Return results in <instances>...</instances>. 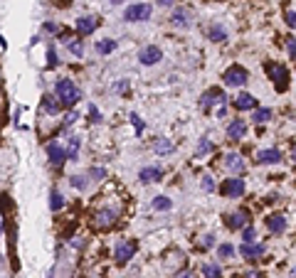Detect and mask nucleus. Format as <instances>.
Returning <instances> with one entry per match:
<instances>
[{
	"label": "nucleus",
	"instance_id": "nucleus-1",
	"mask_svg": "<svg viewBox=\"0 0 296 278\" xmlns=\"http://www.w3.org/2000/svg\"><path fill=\"white\" fill-rule=\"evenodd\" d=\"M55 94H57L59 104H64V106H74L82 99V91H79V86L72 79H59L57 86H55Z\"/></svg>",
	"mask_w": 296,
	"mask_h": 278
},
{
	"label": "nucleus",
	"instance_id": "nucleus-2",
	"mask_svg": "<svg viewBox=\"0 0 296 278\" xmlns=\"http://www.w3.org/2000/svg\"><path fill=\"white\" fill-rule=\"evenodd\" d=\"M151 13H153V8L148 3H136V5H128L123 10V20L126 23H146L151 18Z\"/></svg>",
	"mask_w": 296,
	"mask_h": 278
},
{
	"label": "nucleus",
	"instance_id": "nucleus-3",
	"mask_svg": "<svg viewBox=\"0 0 296 278\" xmlns=\"http://www.w3.org/2000/svg\"><path fill=\"white\" fill-rule=\"evenodd\" d=\"M222 79H225V84H227V86L237 89V86H244V84H247L249 72H247L244 67H239V64H232V67H227V69H225Z\"/></svg>",
	"mask_w": 296,
	"mask_h": 278
},
{
	"label": "nucleus",
	"instance_id": "nucleus-4",
	"mask_svg": "<svg viewBox=\"0 0 296 278\" xmlns=\"http://www.w3.org/2000/svg\"><path fill=\"white\" fill-rule=\"evenodd\" d=\"M264 69H266V74L271 77V82H274L276 91H284V89L289 86L291 74H289V69H286V67H281V64H264Z\"/></svg>",
	"mask_w": 296,
	"mask_h": 278
},
{
	"label": "nucleus",
	"instance_id": "nucleus-5",
	"mask_svg": "<svg viewBox=\"0 0 296 278\" xmlns=\"http://www.w3.org/2000/svg\"><path fill=\"white\" fill-rule=\"evenodd\" d=\"M244 180L242 177H227L225 182H222V187H220V192L225 195V197H230V199H237V197H242L244 195Z\"/></svg>",
	"mask_w": 296,
	"mask_h": 278
},
{
	"label": "nucleus",
	"instance_id": "nucleus-6",
	"mask_svg": "<svg viewBox=\"0 0 296 278\" xmlns=\"http://www.w3.org/2000/svg\"><path fill=\"white\" fill-rule=\"evenodd\" d=\"M163 59V52H161V47H156V45H148V47H143L141 52H138V62L143 64V67H153V64H158Z\"/></svg>",
	"mask_w": 296,
	"mask_h": 278
},
{
	"label": "nucleus",
	"instance_id": "nucleus-7",
	"mask_svg": "<svg viewBox=\"0 0 296 278\" xmlns=\"http://www.w3.org/2000/svg\"><path fill=\"white\" fill-rule=\"evenodd\" d=\"M225 101H227V96H225L222 89H207V91L200 96V109H203V111H210L215 104H225Z\"/></svg>",
	"mask_w": 296,
	"mask_h": 278
},
{
	"label": "nucleus",
	"instance_id": "nucleus-8",
	"mask_svg": "<svg viewBox=\"0 0 296 278\" xmlns=\"http://www.w3.org/2000/svg\"><path fill=\"white\" fill-rule=\"evenodd\" d=\"M136 253V241H118L116 249H114V256H116V263H128Z\"/></svg>",
	"mask_w": 296,
	"mask_h": 278
},
{
	"label": "nucleus",
	"instance_id": "nucleus-9",
	"mask_svg": "<svg viewBox=\"0 0 296 278\" xmlns=\"http://www.w3.org/2000/svg\"><path fill=\"white\" fill-rule=\"evenodd\" d=\"M171 25L178 28V30H188V28L193 25V13H190L188 8H178V10H173V15H171Z\"/></svg>",
	"mask_w": 296,
	"mask_h": 278
},
{
	"label": "nucleus",
	"instance_id": "nucleus-10",
	"mask_svg": "<svg viewBox=\"0 0 296 278\" xmlns=\"http://www.w3.org/2000/svg\"><path fill=\"white\" fill-rule=\"evenodd\" d=\"M244 136H247V121H244V118H232V121L227 123V138L239 140V138H244Z\"/></svg>",
	"mask_w": 296,
	"mask_h": 278
},
{
	"label": "nucleus",
	"instance_id": "nucleus-11",
	"mask_svg": "<svg viewBox=\"0 0 296 278\" xmlns=\"http://www.w3.org/2000/svg\"><path fill=\"white\" fill-rule=\"evenodd\" d=\"M45 153H47V158H50V163H52L55 167H59V165L67 160V153H64V148H62L59 143H47Z\"/></svg>",
	"mask_w": 296,
	"mask_h": 278
},
{
	"label": "nucleus",
	"instance_id": "nucleus-12",
	"mask_svg": "<svg viewBox=\"0 0 296 278\" xmlns=\"http://www.w3.org/2000/svg\"><path fill=\"white\" fill-rule=\"evenodd\" d=\"M114 224H116V209H101V212L94 214V226L109 229V226H114Z\"/></svg>",
	"mask_w": 296,
	"mask_h": 278
},
{
	"label": "nucleus",
	"instance_id": "nucleus-13",
	"mask_svg": "<svg viewBox=\"0 0 296 278\" xmlns=\"http://www.w3.org/2000/svg\"><path fill=\"white\" fill-rule=\"evenodd\" d=\"M281 150H276V148H266V150H259L257 153V163L259 165H276V163H281Z\"/></svg>",
	"mask_w": 296,
	"mask_h": 278
},
{
	"label": "nucleus",
	"instance_id": "nucleus-14",
	"mask_svg": "<svg viewBox=\"0 0 296 278\" xmlns=\"http://www.w3.org/2000/svg\"><path fill=\"white\" fill-rule=\"evenodd\" d=\"M286 224H289L286 214H271V217H266V229H269L271 234H284V231H286Z\"/></svg>",
	"mask_w": 296,
	"mask_h": 278
},
{
	"label": "nucleus",
	"instance_id": "nucleus-15",
	"mask_svg": "<svg viewBox=\"0 0 296 278\" xmlns=\"http://www.w3.org/2000/svg\"><path fill=\"white\" fill-rule=\"evenodd\" d=\"M96 18L94 15H82L79 20H77V32L82 35V37H87V35H91L94 30H96Z\"/></svg>",
	"mask_w": 296,
	"mask_h": 278
},
{
	"label": "nucleus",
	"instance_id": "nucleus-16",
	"mask_svg": "<svg viewBox=\"0 0 296 278\" xmlns=\"http://www.w3.org/2000/svg\"><path fill=\"white\" fill-rule=\"evenodd\" d=\"M247 219H249L247 209H239V212H235V214L225 217V224H227V229H242V226L247 224Z\"/></svg>",
	"mask_w": 296,
	"mask_h": 278
},
{
	"label": "nucleus",
	"instance_id": "nucleus-17",
	"mask_svg": "<svg viewBox=\"0 0 296 278\" xmlns=\"http://www.w3.org/2000/svg\"><path fill=\"white\" fill-rule=\"evenodd\" d=\"M161 177H163V170H161V167H153V165H151V167H143V170L138 172V180H141L143 185H148V182H158Z\"/></svg>",
	"mask_w": 296,
	"mask_h": 278
},
{
	"label": "nucleus",
	"instance_id": "nucleus-18",
	"mask_svg": "<svg viewBox=\"0 0 296 278\" xmlns=\"http://www.w3.org/2000/svg\"><path fill=\"white\" fill-rule=\"evenodd\" d=\"M235 109H237V111H254V109H257V99H254L252 94H239V96L235 99Z\"/></svg>",
	"mask_w": 296,
	"mask_h": 278
},
{
	"label": "nucleus",
	"instance_id": "nucleus-19",
	"mask_svg": "<svg viewBox=\"0 0 296 278\" xmlns=\"http://www.w3.org/2000/svg\"><path fill=\"white\" fill-rule=\"evenodd\" d=\"M225 167H227L230 172H242V170H244L242 155H239V153H227V155H225Z\"/></svg>",
	"mask_w": 296,
	"mask_h": 278
},
{
	"label": "nucleus",
	"instance_id": "nucleus-20",
	"mask_svg": "<svg viewBox=\"0 0 296 278\" xmlns=\"http://www.w3.org/2000/svg\"><path fill=\"white\" fill-rule=\"evenodd\" d=\"M239 253H242L244 258H259V256L264 253V246L249 241V244H242V246H239Z\"/></svg>",
	"mask_w": 296,
	"mask_h": 278
},
{
	"label": "nucleus",
	"instance_id": "nucleus-21",
	"mask_svg": "<svg viewBox=\"0 0 296 278\" xmlns=\"http://www.w3.org/2000/svg\"><path fill=\"white\" fill-rule=\"evenodd\" d=\"M205 32H207V40H212V42H225V40H227V30H225L222 25H217V23L210 25Z\"/></svg>",
	"mask_w": 296,
	"mask_h": 278
},
{
	"label": "nucleus",
	"instance_id": "nucleus-22",
	"mask_svg": "<svg viewBox=\"0 0 296 278\" xmlns=\"http://www.w3.org/2000/svg\"><path fill=\"white\" fill-rule=\"evenodd\" d=\"M59 109H62V104H59L57 96H45V99H42V111H45V113L55 116V113H59Z\"/></svg>",
	"mask_w": 296,
	"mask_h": 278
},
{
	"label": "nucleus",
	"instance_id": "nucleus-23",
	"mask_svg": "<svg viewBox=\"0 0 296 278\" xmlns=\"http://www.w3.org/2000/svg\"><path fill=\"white\" fill-rule=\"evenodd\" d=\"M153 150H156L158 155H168V153L173 150V143H171L168 138H156V140H153Z\"/></svg>",
	"mask_w": 296,
	"mask_h": 278
},
{
	"label": "nucleus",
	"instance_id": "nucleus-24",
	"mask_svg": "<svg viewBox=\"0 0 296 278\" xmlns=\"http://www.w3.org/2000/svg\"><path fill=\"white\" fill-rule=\"evenodd\" d=\"M151 207L156 209V212H168L171 207H173V202L168 199V197H163V195H158L153 202H151Z\"/></svg>",
	"mask_w": 296,
	"mask_h": 278
},
{
	"label": "nucleus",
	"instance_id": "nucleus-25",
	"mask_svg": "<svg viewBox=\"0 0 296 278\" xmlns=\"http://www.w3.org/2000/svg\"><path fill=\"white\" fill-rule=\"evenodd\" d=\"M212 150H215V143L205 136V138H200V143H198V153H195V155H198V158H203L205 153H212Z\"/></svg>",
	"mask_w": 296,
	"mask_h": 278
},
{
	"label": "nucleus",
	"instance_id": "nucleus-26",
	"mask_svg": "<svg viewBox=\"0 0 296 278\" xmlns=\"http://www.w3.org/2000/svg\"><path fill=\"white\" fill-rule=\"evenodd\" d=\"M116 50V40H101V42H96V52L99 55H111Z\"/></svg>",
	"mask_w": 296,
	"mask_h": 278
},
{
	"label": "nucleus",
	"instance_id": "nucleus-27",
	"mask_svg": "<svg viewBox=\"0 0 296 278\" xmlns=\"http://www.w3.org/2000/svg\"><path fill=\"white\" fill-rule=\"evenodd\" d=\"M62 207H64V197H62L57 190H52V195H50V209H52V212H59Z\"/></svg>",
	"mask_w": 296,
	"mask_h": 278
},
{
	"label": "nucleus",
	"instance_id": "nucleus-28",
	"mask_svg": "<svg viewBox=\"0 0 296 278\" xmlns=\"http://www.w3.org/2000/svg\"><path fill=\"white\" fill-rule=\"evenodd\" d=\"M203 276H205V278H220V276H222V268H220L217 263H205V266H203Z\"/></svg>",
	"mask_w": 296,
	"mask_h": 278
},
{
	"label": "nucleus",
	"instance_id": "nucleus-29",
	"mask_svg": "<svg viewBox=\"0 0 296 278\" xmlns=\"http://www.w3.org/2000/svg\"><path fill=\"white\" fill-rule=\"evenodd\" d=\"M67 42V50L74 55V57H82L84 55V45H82V40H64Z\"/></svg>",
	"mask_w": 296,
	"mask_h": 278
},
{
	"label": "nucleus",
	"instance_id": "nucleus-30",
	"mask_svg": "<svg viewBox=\"0 0 296 278\" xmlns=\"http://www.w3.org/2000/svg\"><path fill=\"white\" fill-rule=\"evenodd\" d=\"M271 118V109H257L254 111V116H252V121L254 123H266Z\"/></svg>",
	"mask_w": 296,
	"mask_h": 278
},
{
	"label": "nucleus",
	"instance_id": "nucleus-31",
	"mask_svg": "<svg viewBox=\"0 0 296 278\" xmlns=\"http://www.w3.org/2000/svg\"><path fill=\"white\" fill-rule=\"evenodd\" d=\"M217 256L220 258H232L235 256V246L232 244H220L217 246Z\"/></svg>",
	"mask_w": 296,
	"mask_h": 278
},
{
	"label": "nucleus",
	"instance_id": "nucleus-32",
	"mask_svg": "<svg viewBox=\"0 0 296 278\" xmlns=\"http://www.w3.org/2000/svg\"><path fill=\"white\" fill-rule=\"evenodd\" d=\"M64 153H67L69 160H77V153H79V138H77V136L69 140V150H64Z\"/></svg>",
	"mask_w": 296,
	"mask_h": 278
},
{
	"label": "nucleus",
	"instance_id": "nucleus-33",
	"mask_svg": "<svg viewBox=\"0 0 296 278\" xmlns=\"http://www.w3.org/2000/svg\"><path fill=\"white\" fill-rule=\"evenodd\" d=\"M89 177H91L94 182H99V180L106 177V170H104V167H89Z\"/></svg>",
	"mask_w": 296,
	"mask_h": 278
},
{
	"label": "nucleus",
	"instance_id": "nucleus-34",
	"mask_svg": "<svg viewBox=\"0 0 296 278\" xmlns=\"http://www.w3.org/2000/svg\"><path fill=\"white\" fill-rule=\"evenodd\" d=\"M242 229H244V231H242V241H244V244H249V241H254V236H257V231H254V226H247V224H244Z\"/></svg>",
	"mask_w": 296,
	"mask_h": 278
},
{
	"label": "nucleus",
	"instance_id": "nucleus-35",
	"mask_svg": "<svg viewBox=\"0 0 296 278\" xmlns=\"http://www.w3.org/2000/svg\"><path fill=\"white\" fill-rule=\"evenodd\" d=\"M128 118H131V123H133V128H136V133H143V128H146V123L141 121V116H138V113H131Z\"/></svg>",
	"mask_w": 296,
	"mask_h": 278
},
{
	"label": "nucleus",
	"instance_id": "nucleus-36",
	"mask_svg": "<svg viewBox=\"0 0 296 278\" xmlns=\"http://www.w3.org/2000/svg\"><path fill=\"white\" fill-rule=\"evenodd\" d=\"M200 187H203L205 192H212V190H215V180H212L210 175H205V177L200 180Z\"/></svg>",
	"mask_w": 296,
	"mask_h": 278
},
{
	"label": "nucleus",
	"instance_id": "nucleus-37",
	"mask_svg": "<svg viewBox=\"0 0 296 278\" xmlns=\"http://www.w3.org/2000/svg\"><path fill=\"white\" fill-rule=\"evenodd\" d=\"M47 67H50V69H55V67H57V52H55V47H50V50H47Z\"/></svg>",
	"mask_w": 296,
	"mask_h": 278
},
{
	"label": "nucleus",
	"instance_id": "nucleus-38",
	"mask_svg": "<svg viewBox=\"0 0 296 278\" xmlns=\"http://www.w3.org/2000/svg\"><path fill=\"white\" fill-rule=\"evenodd\" d=\"M72 187H77V190H87V180H84L82 175H72Z\"/></svg>",
	"mask_w": 296,
	"mask_h": 278
},
{
	"label": "nucleus",
	"instance_id": "nucleus-39",
	"mask_svg": "<svg viewBox=\"0 0 296 278\" xmlns=\"http://www.w3.org/2000/svg\"><path fill=\"white\" fill-rule=\"evenodd\" d=\"M286 52H289V59H294V55H296V42H294V37H286Z\"/></svg>",
	"mask_w": 296,
	"mask_h": 278
},
{
	"label": "nucleus",
	"instance_id": "nucleus-40",
	"mask_svg": "<svg viewBox=\"0 0 296 278\" xmlns=\"http://www.w3.org/2000/svg\"><path fill=\"white\" fill-rule=\"evenodd\" d=\"M200 246H203V249H212V246H215V236H212V234H205L203 241H200Z\"/></svg>",
	"mask_w": 296,
	"mask_h": 278
},
{
	"label": "nucleus",
	"instance_id": "nucleus-41",
	"mask_svg": "<svg viewBox=\"0 0 296 278\" xmlns=\"http://www.w3.org/2000/svg\"><path fill=\"white\" fill-rule=\"evenodd\" d=\"M286 25H289V28H294V25H296V13H294L291 8L286 10Z\"/></svg>",
	"mask_w": 296,
	"mask_h": 278
},
{
	"label": "nucleus",
	"instance_id": "nucleus-42",
	"mask_svg": "<svg viewBox=\"0 0 296 278\" xmlns=\"http://www.w3.org/2000/svg\"><path fill=\"white\" fill-rule=\"evenodd\" d=\"M77 118H79V113H77V111H69V113L64 116V126H72Z\"/></svg>",
	"mask_w": 296,
	"mask_h": 278
},
{
	"label": "nucleus",
	"instance_id": "nucleus-43",
	"mask_svg": "<svg viewBox=\"0 0 296 278\" xmlns=\"http://www.w3.org/2000/svg\"><path fill=\"white\" fill-rule=\"evenodd\" d=\"M45 32H52V35H55V32H59V25H57V23H45Z\"/></svg>",
	"mask_w": 296,
	"mask_h": 278
},
{
	"label": "nucleus",
	"instance_id": "nucleus-44",
	"mask_svg": "<svg viewBox=\"0 0 296 278\" xmlns=\"http://www.w3.org/2000/svg\"><path fill=\"white\" fill-rule=\"evenodd\" d=\"M89 111H91V121H94V123H99V121H101V113L96 111V106H89Z\"/></svg>",
	"mask_w": 296,
	"mask_h": 278
},
{
	"label": "nucleus",
	"instance_id": "nucleus-45",
	"mask_svg": "<svg viewBox=\"0 0 296 278\" xmlns=\"http://www.w3.org/2000/svg\"><path fill=\"white\" fill-rule=\"evenodd\" d=\"M128 86H131L128 82H118V84L114 86V91H128Z\"/></svg>",
	"mask_w": 296,
	"mask_h": 278
},
{
	"label": "nucleus",
	"instance_id": "nucleus-46",
	"mask_svg": "<svg viewBox=\"0 0 296 278\" xmlns=\"http://www.w3.org/2000/svg\"><path fill=\"white\" fill-rule=\"evenodd\" d=\"M176 3H178V0H158V5H163V8H171Z\"/></svg>",
	"mask_w": 296,
	"mask_h": 278
},
{
	"label": "nucleus",
	"instance_id": "nucleus-47",
	"mask_svg": "<svg viewBox=\"0 0 296 278\" xmlns=\"http://www.w3.org/2000/svg\"><path fill=\"white\" fill-rule=\"evenodd\" d=\"M217 116H220V118H225V116H227V106H225V104L217 109Z\"/></svg>",
	"mask_w": 296,
	"mask_h": 278
},
{
	"label": "nucleus",
	"instance_id": "nucleus-48",
	"mask_svg": "<svg viewBox=\"0 0 296 278\" xmlns=\"http://www.w3.org/2000/svg\"><path fill=\"white\" fill-rule=\"evenodd\" d=\"M244 278H259V273H257V271H249V273H244Z\"/></svg>",
	"mask_w": 296,
	"mask_h": 278
},
{
	"label": "nucleus",
	"instance_id": "nucleus-49",
	"mask_svg": "<svg viewBox=\"0 0 296 278\" xmlns=\"http://www.w3.org/2000/svg\"><path fill=\"white\" fill-rule=\"evenodd\" d=\"M111 5H121V3H126V0H109Z\"/></svg>",
	"mask_w": 296,
	"mask_h": 278
},
{
	"label": "nucleus",
	"instance_id": "nucleus-50",
	"mask_svg": "<svg viewBox=\"0 0 296 278\" xmlns=\"http://www.w3.org/2000/svg\"><path fill=\"white\" fill-rule=\"evenodd\" d=\"M0 234H3V224H0Z\"/></svg>",
	"mask_w": 296,
	"mask_h": 278
}]
</instances>
